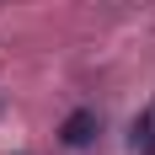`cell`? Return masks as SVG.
Returning a JSON list of instances; mask_svg holds the SVG:
<instances>
[{
	"label": "cell",
	"mask_w": 155,
	"mask_h": 155,
	"mask_svg": "<svg viewBox=\"0 0 155 155\" xmlns=\"http://www.w3.org/2000/svg\"><path fill=\"white\" fill-rule=\"evenodd\" d=\"M134 150H139V155L155 150V118H139V123H134Z\"/></svg>",
	"instance_id": "2"
},
{
	"label": "cell",
	"mask_w": 155,
	"mask_h": 155,
	"mask_svg": "<svg viewBox=\"0 0 155 155\" xmlns=\"http://www.w3.org/2000/svg\"><path fill=\"white\" fill-rule=\"evenodd\" d=\"M96 128H102V118H96L91 107H75L70 118H64V128H59V139L70 144V150H86V144L96 139Z\"/></svg>",
	"instance_id": "1"
}]
</instances>
